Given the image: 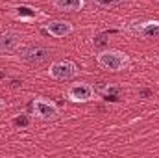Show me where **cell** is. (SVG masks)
<instances>
[{
	"label": "cell",
	"mask_w": 159,
	"mask_h": 158,
	"mask_svg": "<svg viewBox=\"0 0 159 158\" xmlns=\"http://www.w3.org/2000/svg\"><path fill=\"white\" fill-rule=\"evenodd\" d=\"M20 41H22V36L15 30H6L0 34V56L4 54H11L15 52L19 47H20Z\"/></svg>",
	"instance_id": "7"
},
{
	"label": "cell",
	"mask_w": 159,
	"mask_h": 158,
	"mask_svg": "<svg viewBox=\"0 0 159 158\" xmlns=\"http://www.w3.org/2000/svg\"><path fill=\"white\" fill-rule=\"evenodd\" d=\"M141 97H150V91H148V89H143V91H141Z\"/></svg>",
	"instance_id": "15"
},
{
	"label": "cell",
	"mask_w": 159,
	"mask_h": 158,
	"mask_svg": "<svg viewBox=\"0 0 159 158\" xmlns=\"http://www.w3.org/2000/svg\"><path fill=\"white\" fill-rule=\"evenodd\" d=\"M96 63L106 71L119 73L129 65V56L122 50H111L109 48V50H102L96 54Z\"/></svg>",
	"instance_id": "1"
},
{
	"label": "cell",
	"mask_w": 159,
	"mask_h": 158,
	"mask_svg": "<svg viewBox=\"0 0 159 158\" xmlns=\"http://www.w3.org/2000/svg\"><path fill=\"white\" fill-rule=\"evenodd\" d=\"M93 97H94V87L85 82L72 84L67 89V99L72 102H89V101H93Z\"/></svg>",
	"instance_id": "5"
},
{
	"label": "cell",
	"mask_w": 159,
	"mask_h": 158,
	"mask_svg": "<svg viewBox=\"0 0 159 158\" xmlns=\"http://www.w3.org/2000/svg\"><path fill=\"white\" fill-rule=\"evenodd\" d=\"M52 4H54V7H56L57 11H67V13H70V11H80V9H83L85 0H54Z\"/></svg>",
	"instance_id": "10"
},
{
	"label": "cell",
	"mask_w": 159,
	"mask_h": 158,
	"mask_svg": "<svg viewBox=\"0 0 159 158\" xmlns=\"http://www.w3.org/2000/svg\"><path fill=\"white\" fill-rule=\"evenodd\" d=\"M2 108H4V101L0 99V110H2Z\"/></svg>",
	"instance_id": "16"
},
{
	"label": "cell",
	"mask_w": 159,
	"mask_h": 158,
	"mask_svg": "<svg viewBox=\"0 0 159 158\" xmlns=\"http://www.w3.org/2000/svg\"><path fill=\"white\" fill-rule=\"evenodd\" d=\"M131 30L144 37V39H159V21H144V22H135Z\"/></svg>",
	"instance_id": "8"
},
{
	"label": "cell",
	"mask_w": 159,
	"mask_h": 158,
	"mask_svg": "<svg viewBox=\"0 0 159 158\" xmlns=\"http://www.w3.org/2000/svg\"><path fill=\"white\" fill-rule=\"evenodd\" d=\"M7 78V73H6V69H0V80Z\"/></svg>",
	"instance_id": "14"
},
{
	"label": "cell",
	"mask_w": 159,
	"mask_h": 158,
	"mask_svg": "<svg viewBox=\"0 0 159 158\" xmlns=\"http://www.w3.org/2000/svg\"><path fill=\"white\" fill-rule=\"evenodd\" d=\"M19 56L22 62H26L30 65H41L50 60L52 52H50V48H46L43 45H30V47H22Z\"/></svg>",
	"instance_id": "2"
},
{
	"label": "cell",
	"mask_w": 159,
	"mask_h": 158,
	"mask_svg": "<svg viewBox=\"0 0 159 158\" xmlns=\"http://www.w3.org/2000/svg\"><path fill=\"white\" fill-rule=\"evenodd\" d=\"M78 75V65L70 60H61V62H54L48 69V77L59 82L65 80H72Z\"/></svg>",
	"instance_id": "3"
},
{
	"label": "cell",
	"mask_w": 159,
	"mask_h": 158,
	"mask_svg": "<svg viewBox=\"0 0 159 158\" xmlns=\"http://www.w3.org/2000/svg\"><path fill=\"white\" fill-rule=\"evenodd\" d=\"M13 17L17 21L28 22V21H34V19L41 17V13L35 7H32V6H17V7H13Z\"/></svg>",
	"instance_id": "9"
},
{
	"label": "cell",
	"mask_w": 159,
	"mask_h": 158,
	"mask_svg": "<svg viewBox=\"0 0 159 158\" xmlns=\"http://www.w3.org/2000/svg\"><path fill=\"white\" fill-rule=\"evenodd\" d=\"M98 7H113V6H119L126 0H93Z\"/></svg>",
	"instance_id": "11"
},
{
	"label": "cell",
	"mask_w": 159,
	"mask_h": 158,
	"mask_svg": "<svg viewBox=\"0 0 159 158\" xmlns=\"http://www.w3.org/2000/svg\"><path fill=\"white\" fill-rule=\"evenodd\" d=\"M57 104L48 99H34L32 102V114L43 121H52L57 117Z\"/></svg>",
	"instance_id": "4"
},
{
	"label": "cell",
	"mask_w": 159,
	"mask_h": 158,
	"mask_svg": "<svg viewBox=\"0 0 159 158\" xmlns=\"http://www.w3.org/2000/svg\"><path fill=\"white\" fill-rule=\"evenodd\" d=\"M106 37H107V34H102V36L94 37V41H93V45H94V47H98V48H100V47H104V45L107 43V39H106Z\"/></svg>",
	"instance_id": "13"
},
{
	"label": "cell",
	"mask_w": 159,
	"mask_h": 158,
	"mask_svg": "<svg viewBox=\"0 0 159 158\" xmlns=\"http://www.w3.org/2000/svg\"><path fill=\"white\" fill-rule=\"evenodd\" d=\"M13 125L15 126H28L30 125V117L28 116H17L13 119Z\"/></svg>",
	"instance_id": "12"
},
{
	"label": "cell",
	"mask_w": 159,
	"mask_h": 158,
	"mask_svg": "<svg viewBox=\"0 0 159 158\" xmlns=\"http://www.w3.org/2000/svg\"><path fill=\"white\" fill-rule=\"evenodd\" d=\"M44 32H46V34H50L52 37L61 39V37L70 36V34L74 32V26H72V22H69V21L54 19V21H48V22L44 24Z\"/></svg>",
	"instance_id": "6"
}]
</instances>
